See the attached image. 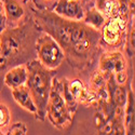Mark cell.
Returning <instances> with one entry per match:
<instances>
[{
  "mask_svg": "<svg viewBox=\"0 0 135 135\" xmlns=\"http://www.w3.org/2000/svg\"><path fill=\"white\" fill-rule=\"evenodd\" d=\"M30 14L42 32L51 36L62 48L65 60L78 71L92 68L102 51L100 31L83 21L60 16L53 11L28 6Z\"/></svg>",
  "mask_w": 135,
  "mask_h": 135,
  "instance_id": "6da1fadb",
  "label": "cell"
},
{
  "mask_svg": "<svg viewBox=\"0 0 135 135\" xmlns=\"http://www.w3.org/2000/svg\"><path fill=\"white\" fill-rule=\"evenodd\" d=\"M42 30L31 14L18 24L0 31V76L14 66L26 64L36 55V41Z\"/></svg>",
  "mask_w": 135,
  "mask_h": 135,
  "instance_id": "7a4b0ae2",
  "label": "cell"
},
{
  "mask_svg": "<svg viewBox=\"0 0 135 135\" xmlns=\"http://www.w3.org/2000/svg\"><path fill=\"white\" fill-rule=\"evenodd\" d=\"M27 80L26 86L37 107L36 119L43 122L47 118L46 108L50 95L52 80L56 77V69H49L44 67L37 59H32L26 64Z\"/></svg>",
  "mask_w": 135,
  "mask_h": 135,
  "instance_id": "3957f363",
  "label": "cell"
},
{
  "mask_svg": "<svg viewBox=\"0 0 135 135\" xmlns=\"http://www.w3.org/2000/svg\"><path fill=\"white\" fill-rule=\"evenodd\" d=\"M46 115L52 124L61 131L67 130L73 123L74 115L67 107L63 93H62V81L54 77L52 80V86L48 98Z\"/></svg>",
  "mask_w": 135,
  "mask_h": 135,
  "instance_id": "277c9868",
  "label": "cell"
},
{
  "mask_svg": "<svg viewBox=\"0 0 135 135\" xmlns=\"http://www.w3.org/2000/svg\"><path fill=\"white\" fill-rule=\"evenodd\" d=\"M134 13L123 12L107 18L100 28V46L105 50H118L126 43L127 31Z\"/></svg>",
  "mask_w": 135,
  "mask_h": 135,
  "instance_id": "5b68a950",
  "label": "cell"
},
{
  "mask_svg": "<svg viewBox=\"0 0 135 135\" xmlns=\"http://www.w3.org/2000/svg\"><path fill=\"white\" fill-rule=\"evenodd\" d=\"M36 55L37 60L49 69H56L65 61L62 48L46 32H41L36 41Z\"/></svg>",
  "mask_w": 135,
  "mask_h": 135,
  "instance_id": "8992f818",
  "label": "cell"
},
{
  "mask_svg": "<svg viewBox=\"0 0 135 135\" xmlns=\"http://www.w3.org/2000/svg\"><path fill=\"white\" fill-rule=\"evenodd\" d=\"M98 69L107 77L128 70L127 57L118 50H106L98 56Z\"/></svg>",
  "mask_w": 135,
  "mask_h": 135,
  "instance_id": "52a82bcc",
  "label": "cell"
},
{
  "mask_svg": "<svg viewBox=\"0 0 135 135\" xmlns=\"http://www.w3.org/2000/svg\"><path fill=\"white\" fill-rule=\"evenodd\" d=\"M67 84L70 93L78 105H82L84 107H97L98 105V95L88 89L82 80L80 79H68Z\"/></svg>",
  "mask_w": 135,
  "mask_h": 135,
  "instance_id": "ba28073f",
  "label": "cell"
},
{
  "mask_svg": "<svg viewBox=\"0 0 135 135\" xmlns=\"http://www.w3.org/2000/svg\"><path fill=\"white\" fill-rule=\"evenodd\" d=\"M52 11L62 17L74 21H82L84 16V7L79 0H57Z\"/></svg>",
  "mask_w": 135,
  "mask_h": 135,
  "instance_id": "9c48e42d",
  "label": "cell"
},
{
  "mask_svg": "<svg viewBox=\"0 0 135 135\" xmlns=\"http://www.w3.org/2000/svg\"><path fill=\"white\" fill-rule=\"evenodd\" d=\"M7 17V25L14 26L26 16V7L24 0H2Z\"/></svg>",
  "mask_w": 135,
  "mask_h": 135,
  "instance_id": "30bf717a",
  "label": "cell"
},
{
  "mask_svg": "<svg viewBox=\"0 0 135 135\" xmlns=\"http://www.w3.org/2000/svg\"><path fill=\"white\" fill-rule=\"evenodd\" d=\"M27 80V68L25 64L14 66L3 75V83L11 90L23 85Z\"/></svg>",
  "mask_w": 135,
  "mask_h": 135,
  "instance_id": "8fae6325",
  "label": "cell"
},
{
  "mask_svg": "<svg viewBox=\"0 0 135 135\" xmlns=\"http://www.w3.org/2000/svg\"><path fill=\"white\" fill-rule=\"evenodd\" d=\"M11 93H12L14 100L22 108L29 111L30 114H32L36 117L37 107H36V104L33 102V99L29 93V90L26 86V84H23V85H20L17 88L12 89L11 90Z\"/></svg>",
  "mask_w": 135,
  "mask_h": 135,
  "instance_id": "7c38bea8",
  "label": "cell"
},
{
  "mask_svg": "<svg viewBox=\"0 0 135 135\" xmlns=\"http://www.w3.org/2000/svg\"><path fill=\"white\" fill-rule=\"evenodd\" d=\"M123 129L124 134H134V91L128 90L127 103L123 108Z\"/></svg>",
  "mask_w": 135,
  "mask_h": 135,
  "instance_id": "4fadbf2b",
  "label": "cell"
},
{
  "mask_svg": "<svg viewBox=\"0 0 135 135\" xmlns=\"http://www.w3.org/2000/svg\"><path fill=\"white\" fill-rule=\"evenodd\" d=\"M82 21L86 25L97 30H100V28L103 27V25L106 22V17L93 6V7H86V9H84V16Z\"/></svg>",
  "mask_w": 135,
  "mask_h": 135,
  "instance_id": "5bb4252c",
  "label": "cell"
},
{
  "mask_svg": "<svg viewBox=\"0 0 135 135\" xmlns=\"http://www.w3.org/2000/svg\"><path fill=\"white\" fill-rule=\"evenodd\" d=\"M61 81H62V93H63L64 100H65L67 107H68L69 111L75 116L76 111H77V108H78V104H77L76 99L74 98L73 94L70 93L69 89H68V84H67V78H63Z\"/></svg>",
  "mask_w": 135,
  "mask_h": 135,
  "instance_id": "9a60e30c",
  "label": "cell"
},
{
  "mask_svg": "<svg viewBox=\"0 0 135 135\" xmlns=\"http://www.w3.org/2000/svg\"><path fill=\"white\" fill-rule=\"evenodd\" d=\"M134 38H135V23H134V17L131 20L130 25L127 31V37H126V53L128 57L132 59L134 57Z\"/></svg>",
  "mask_w": 135,
  "mask_h": 135,
  "instance_id": "2e32d148",
  "label": "cell"
},
{
  "mask_svg": "<svg viewBox=\"0 0 135 135\" xmlns=\"http://www.w3.org/2000/svg\"><path fill=\"white\" fill-rule=\"evenodd\" d=\"M11 120V114L8 106L3 103H0V134H3L1 129L6 128Z\"/></svg>",
  "mask_w": 135,
  "mask_h": 135,
  "instance_id": "e0dca14e",
  "label": "cell"
},
{
  "mask_svg": "<svg viewBox=\"0 0 135 135\" xmlns=\"http://www.w3.org/2000/svg\"><path fill=\"white\" fill-rule=\"evenodd\" d=\"M28 2L33 3L32 7H35L38 10L52 11L54 6L56 4V2H57V0H30Z\"/></svg>",
  "mask_w": 135,
  "mask_h": 135,
  "instance_id": "ac0fdd59",
  "label": "cell"
},
{
  "mask_svg": "<svg viewBox=\"0 0 135 135\" xmlns=\"http://www.w3.org/2000/svg\"><path fill=\"white\" fill-rule=\"evenodd\" d=\"M6 134L9 135H25L27 134V127L23 122H15L9 128Z\"/></svg>",
  "mask_w": 135,
  "mask_h": 135,
  "instance_id": "d6986e66",
  "label": "cell"
},
{
  "mask_svg": "<svg viewBox=\"0 0 135 135\" xmlns=\"http://www.w3.org/2000/svg\"><path fill=\"white\" fill-rule=\"evenodd\" d=\"M112 77H114V80H115V82L117 84L126 85V83L128 82V79H129L128 70H122L120 73H117V74H115Z\"/></svg>",
  "mask_w": 135,
  "mask_h": 135,
  "instance_id": "ffe728a7",
  "label": "cell"
},
{
  "mask_svg": "<svg viewBox=\"0 0 135 135\" xmlns=\"http://www.w3.org/2000/svg\"><path fill=\"white\" fill-rule=\"evenodd\" d=\"M6 27H7V17L4 12V6L2 0H0V31H2Z\"/></svg>",
  "mask_w": 135,
  "mask_h": 135,
  "instance_id": "44dd1931",
  "label": "cell"
},
{
  "mask_svg": "<svg viewBox=\"0 0 135 135\" xmlns=\"http://www.w3.org/2000/svg\"><path fill=\"white\" fill-rule=\"evenodd\" d=\"M79 1L82 3L83 7H89V3H91L92 1H94V0H79Z\"/></svg>",
  "mask_w": 135,
  "mask_h": 135,
  "instance_id": "7402d4cb",
  "label": "cell"
},
{
  "mask_svg": "<svg viewBox=\"0 0 135 135\" xmlns=\"http://www.w3.org/2000/svg\"><path fill=\"white\" fill-rule=\"evenodd\" d=\"M24 1H25V2H28V1H30V0H24Z\"/></svg>",
  "mask_w": 135,
  "mask_h": 135,
  "instance_id": "603a6c76",
  "label": "cell"
}]
</instances>
